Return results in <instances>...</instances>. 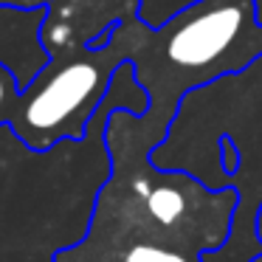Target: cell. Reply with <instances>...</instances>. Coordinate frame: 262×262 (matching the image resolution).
Returning <instances> with one entry per match:
<instances>
[{
	"instance_id": "6",
	"label": "cell",
	"mask_w": 262,
	"mask_h": 262,
	"mask_svg": "<svg viewBox=\"0 0 262 262\" xmlns=\"http://www.w3.org/2000/svg\"><path fill=\"white\" fill-rule=\"evenodd\" d=\"M20 79L12 71V65H6L0 59V124H9V116H12V107L20 96Z\"/></svg>"
},
{
	"instance_id": "9",
	"label": "cell",
	"mask_w": 262,
	"mask_h": 262,
	"mask_svg": "<svg viewBox=\"0 0 262 262\" xmlns=\"http://www.w3.org/2000/svg\"><path fill=\"white\" fill-rule=\"evenodd\" d=\"M251 262H262V254H256V256H254V259H251Z\"/></svg>"
},
{
	"instance_id": "5",
	"label": "cell",
	"mask_w": 262,
	"mask_h": 262,
	"mask_svg": "<svg viewBox=\"0 0 262 262\" xmlns=\"http://www.w3.org/2000/svg\"><path fill=\"white\" fill-rule=\"evenodd\" d=\"M136 0H48L40 23V46L48 54L99 48L107 23L133 12Z\"/></svg>"
},
{
	"instance_id": "8",
	"label": "cell",
	"mask_w": 262,
	"mask_h": 262,
	"mask_svg": "<svg viewBox=\"0 0 262 262\" xmlns=\"http://www.w3.org/2000/svg\"><path fill=\"white\" fill-rule=\"evenodd\" d=\"M256 239L262 243V206H259V211H256Z\"/></svg>"
},
{
	"instance_id": "2",
	"label": "cell",
	"mask_w": 262,
	"mask_h": 262,
	"mask_svg": "<svg viewBox=\"0 0 262 262\" xmlns=\"http://www.w3.org/2000/svg\"><path fill=\"white\" fill-rule=\"evenodd\" d=\"M116 65V42L107 48L51 54V62L20 91L9 116L12 133L34 152H48L59 141L85 138L107 96Z\"/></svg>"
},
{
	"instance_id": "4",
	"label": "cell",
	"mask_w": 262,
	"mask_h": 262,
	"mask_svg": "<svg viewBox=\"0 0 262 262\" xmlns=\"http://www.w3.org/2000/svg\"><path fill=\"white\" fill-rule=\"evenodd\" d=\"M51 262H203V254L93 209L85 237L57 251Z\"/></svg>"
},
{
	"instance_id": "3",
	"label": "cell",
	"mask_w": 262,
	"mask_h": 262,
	"mask_svg": "<svg viewBox=\"0 0 262 262\" xmlns=\"http://www.w3.org/2000/svg\"><path fill=\"white\" fill-rule=\"evenodd\" d=\"M254 29L248 0H203L175 20L164 34V54L175 68L203 74L226 65L231 48Z\"/></svg>"
},
{
	"instance_id": "1",
	"label": "cell",
	"mask_w": 262,
	"mask_h": 262,
	"mask_svg": "<svg viewBox=\"0 0 262 262\" xmlns=\"http://www.w3.org/2000/svg\"><path fill=\"white\" fill-rule=\"evenodd\" d=\"M149 144L144 133H133L130 113H113L107 124L113 172L93 209L200 254L226 245L239 206L237 189H211L189 172L161 169L152 164Z\"/></svg>"
},
{
	"instance_id": "7",
	"label": "cell",
	"mask_w": 262,
	"mask_h": 262,
	"mask_svg": "<svg viewBox=\"0 0 262 262\" xmlns=\"http://www.w3.org/2000/svg\"><path fill=\"white\" fill-rule=\"evenodd\" d=\"M48 0H0V12L3 9H17V12H31V9H46Z\"/></svg>"
}]
</instances>
